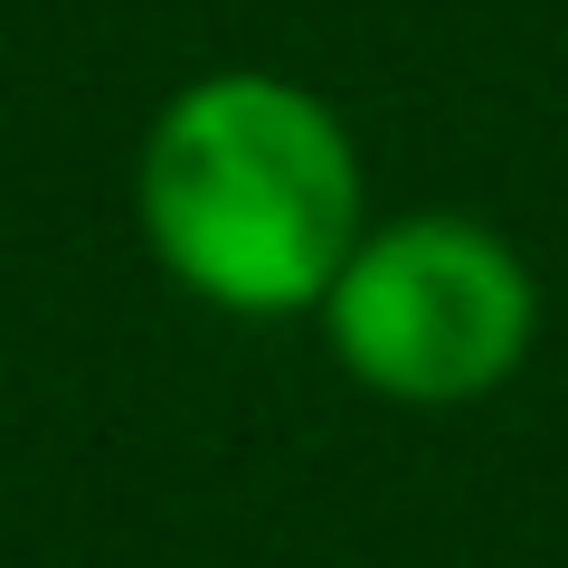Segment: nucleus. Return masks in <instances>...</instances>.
<instances>
[{
	"label": "nucleus",
	"mask_w": 568,
	"mask_h": 568,
	"mask_svg": "<svg viewBox=\"0 0 568 568\" xmlns=\"http://www.w3.org/2000/svg\"><path fill=\"white\" fill-rule=\"evenodd\" d=\"M323 351L351 388L388 407H484L521 379L540 342V275L493 219L407 209L369 219L313 304Z\"/></svg>",
	"instance_id": "obj_2"
},
{
	"label": "nucleus",
	"mask_w": 568,
	"mask_h": 568,
	"mask_svg": "<svg viewBox=\"0 0 568 568\" xmlns=\"http://www.w3.org/2000/svg\"><path fill=\"white\" fill-rule=\"evenodd\" d=\"M133 219L190 304L227 323H294L361 246L369 171L313 85L275 67H209L142 133Z\"/></svg>",
	"instance_id": "obj_1"
}]
</instances>
